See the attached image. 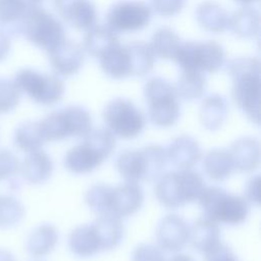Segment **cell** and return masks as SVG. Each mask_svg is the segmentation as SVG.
<instances>
[{
	"instance_id": "6da1fadb",
	"label": "cell",
	"mask_w": 261,
	"mask_h": 261,
	"mask_svg": "<svg viewBox=\"0 0 261 261\" xmlns=\"http://www.w3.org/2000/svg\"><path fill=\"white\" fill-rule=\"evenodd\" d=\"M227 71L232 80V98L244 115L253 123L260 122V62L254 57L230 60Z\"/></svg>"
},
{
	"instance_id": "7a4b0ae2",
	"label": "cell",
	"mask_w": 261,
	"mask_h": 261,
	"mask_svg": "<svg viewBox=\"0 0 261 261\" xmlns=\"http://www.w3.org/2000/svg\"><path fill=\"white\" fill-rule=\"evenodd\" d=\"M116 148V137L108 128L92 129L84 141L71 147L65 154L63 164L74 174H87L97 169Z\"/></svg>"
},
{
	"instance_id": "3957f363",
	"label": "cell",
	"mask_w": 261,
	"mask_h": 261,
	"mask_svg": "<svg viewBox=\"0 0 261 261\" xmlns=\"http://www.w3.org/2000/svg\"><path fill=\"white\" fill-rule=\"evenodd\" d=\"M206 188L203 176L192 168L163 173L156 182L155 197L167 209H177L199 200Z\"/></svg>"
},
{
	"instance_id": "277c9868",
	"label": "cell",
	"mask_w": 261,
	"mask_h": 261,
	"mask_svg": "<svg viewBox=\"0 0 261 261\" xmlns=\"http://www.w3.org/2000/svg\"><path fill=\"white\" fill-rule=\"evenodd\" d=\"M198 201L204 216L216 223L239 225L245 222L249 215L248 201L220 187H206Z\"/></svg>"
},
{
	"instance_id": "5b68a950",
	"label": "cell",
	"mask_w": 261,
	"mask_h": 261,
	"mask_svg": "<svg viewBox=\"0 0 261 261\" xmlns=\"http://www.w3.org/2000/svg\"><path fill=\"white\" fill-rule=\"evenodd\" d=\"M45 141H62L71 137H85L92 130L93 119L88 109L70 105L52 111L39 121Z\"/></svg>"
},
{
	"instance_id": "8992f818",
	"label": "cell",
	"mask_w": 261,
	"mask_h": 261,
	"mask_svg": "<svg viewBox=\"0 0 261 261\" xmlns=\"http://www.w3.org/2000/svg\"><path fill=\"white\" fill-rule=\"evenodd\" d=\"M148 117L158 127L173 126L180 116V103L175 88L162 77H151L144 87Z\"/></svg>"
},
{
	"instance_id": "52a82bcc",
	"label": "cell",
	"mask_w": 261,
	"mask_h": 261,
	"mask_svg": "<svg viewBox=\"0 0 261 261\" xmlns=\"http://www.w3.org/2000/svg\"><path fill=\"white\" fill-rule=\"evenodd\" d=\"M19 34L47 52L65 39L61 22L47 10L39 7L29 10L20 21Z\"/></svg>"
},
{
	"instance_id": "ba28073f",
	"label": "cell",
	"mask_w": 261,
	"mask_h": 261,
	"mask_svg": "<svg viewBox=\"0 0 261 261\" xmlns=\"http://www.w3.org/2000/svg\"><path fill=\"white\" fill-rule=\"evenodd\" d=\"M173 60L181 70L212 73L223 66L225 54L222 46L215 41H189L180 43Z\"/></svg>"
},
{
	"instance_id": "9c48e42d",
	"label": "cell",
	"mask_w": 261,
	"mask_h": 261,
	"mask_svg": "<svg viewBox=\"0 0 261 261\" xmlns=\"http://www.w3.org/2000/svg\"><path fill=\"white\" fill-rule=\"evenodd\" d=\"M103 119L115 137L124 140L139 137L146 126V118L142 111L125 98H114L109 101L104 107Z\"/></svg>"
},
{
	"instance_id": "30bf717a",
	"label": "cell",
	"mask_w": 261,
	"mask_h": 261,
	"mask_svg": "<svg viewBox=\"0 0 261 261\" xmlns=\"http://www.w3.org/2000/svg\"><path fill=\"white\" fill-rule=\"evenodd\" d=\"M15 85L38 104L50 106L58 103L64 94V84L58 75L45 74L32 68H22L15 74Z\"/></svg>"
},
{
	"instance_id": "8fae6325",
	"label": "cell",
	"mask_w": 261,
	"mask_h": 261,
	"mask_svg": "<svg viewBox=\"0 0 261 261\" xmlns=\"http://www.w3.org/2000/svg\"><path fill=\"white\" fill-rule=\"evenodd\" d=\"M151 15L152 10L145 2L122 0L109 8L106 23L114 33H133L146 28L151 20Z\"/></svg>"
},
{
	"instance_id": "7c38bea8",
	"label": "cell",
	"mask_w": 261,
	"mask_h": 261,
	"mask_svg": "<svg viewBox=\"0 0 261 261\" xmlns=\"http://www.w3.org/2000/svg\"><path fill=\"white\" fill-rule=\"evenodd\" d=\"M119 175L129 182L153 180V162L147 146L141 149L124 150L115 161Z\"/></svg>"
},
{
	"instance_id": "4fadbf2b",
	"label": "cell",
	"mask_w": 261,
	"mask_h": 261,
	"mask_svg": "<svg viewBox=\"0 0 261 261\" xmlns=\"http://www.w3.org/2000/svg\"><path fill=\"white\" fill-rule=\"evenodd\" d=\"M156 241L161 250L176 253L189 242V225L186 220L174 213L161 218L156 228Z\"/></svg>"
},
{
	"instance_id": "5bb4252c",
	"label": "cell",
	"mask_w": 261,
	"mask_h": 261,
	"mask_svg": "<svg viewBox=\"0 0 261 261\" xmlns=\"http://www.w3.org/2000/svg\"><path fill=\"white\" fill-rule=\"evenodd\" d=\"M57 13L71 28L89 31L97 22V9L91 0H53Z\"/></svg>"
},
{
	"instance_id": "9a60e30c",
	"label": "cell",
	"mask_w": 261,
	"mask_h": 261,
	"mask_svg": "<svg viewBox=\"0 0 261 261\" xmlns=\"http://www.w3.org/2000/svg\"><path fill=\"white\" fill-rule=\"evenodd\" d=\"M49 62L57 75L70 76L80 71L84 64V52L80 45L64 39L48 51Z\"/></svg>"
},
{
	"instance_id": "2e32d148",
	"label": "cell",
	"mask_w": 261,
	"mask_h": 261,
	"mask_svg": "<svg viewBox=\"0 0 261 261\" xmlns=\"http://www.w3.org/2000/svg\"><path fill=\"white\" fill-rule=\"evenodd\" d=\"M165 150L168 162L178 169L192 168L202 157L200 144L195 138L188 135L174 138Z\"/></svg>"
},
{
	"instance_id": "e0dca14e",
	"label": "cell",
	"mask_w": 261,
	"mask_h": 261,
	"mask_svg": "<svg viewBox=\"0 0 261 261\" xmlns=\"http://www.w3.org/2000/svg\"><path fill=\"white\" fill-rule=\"evenodd\" d=\"M144 203L143 189L137 182L125 181L113 187L111 213L118 217H127L137 213Z\"/></svg>"
},
{
	"instance_id": "ac0fdd59",
	"label": "cell",
	"mask_w": 261,
	"mask_h": 261,
	"mask_svg": "<svg viewBox=\"0 0 261 261\" xmlns=\"http://www.w3.org/2000/svg\"><path fill=\"white\" fill-rule=\"evenodd\" d=\"M233 167L240 172H252L260 163V144L253 137H241L229 148Z\"/></svg>"
},
{
	"instance_id": "d6986e66",
	"label": "cell",
	"mask_w": 261,
	"mask_h": 261,
	"mask_svg": "<svg viewBox=\"0 0 261 261\" xmlns=\"http://www.w3.org/2000/svg\"><path fill=\"white\" fill-rule=\"evenodd\" d=\"M189 242L197 252L206 254L221 242L218 223L205 216L196 219L189 226Z\"/></svg>"
},
{
	"instance_id": "ffe728a7",
	"label": "cell",
	"mask_w": 261,
	"mask_h": 261,
	"mask_svg": "<svg viewBox=\"0 0 261 261\" xmlns=\"http://www.w3.org/2000/svg\"><path fill=\"white\" fill-rule=\"evenodd\" d=\"M22 177L32 185H41L46 182L53 172V161L44 151L38 150L24 157L19 166Z\"/></svg>"
},
{
	"instance_id": "44dd1931",
	"label": "cell",
	"mask_w": 261,
	"mask_h": 261,
	"mask_svg": "<svg viewBox=\"0 0 261 261\" xmlns=\"http://www.w3.org/2000/svg\"><path fill=\"white\" fill-rule=\"evenodd\" d=\"M101 247V252L111 251L119 246L123 239L124 227L121 218L112 214H101L92 223Z\"/></svg>"
},
{
	"instance_id": "7402d4cb",
	"label": "cell",
	"mask_w": 261,
	"mask_h": 261,
	"mask_svg": "<svg viewBox=\"0 0 261 261\" xmlns=\"http://www.w3.org/2000/svg\"><path fill=\"white\" fill-rule=\"evenodd\" d=\"M228 115V104L226 99L219 94L207 96L201 103L199 118L204 128L210 132L220 129L225 123Z\"/></svg>"
},
{
	"instance_id": "603a6c76",
	"label": "cell",
	"mask_w": 261,
	"mask_h": 261,
	"mask_svg": "<svg viewBox=\"0 0 261 261\" xmlns=\"http://www.w3.org/2000/svg\"><path fill=\"white\" fill-rule=\"evenodd\" d=\"M99 59L103 72L114 80L132 76L129 53L126 45L116 44L107 50Z\"/></svg>"
},
{
	"instance_id": "cb8c5ba5",
	"label": "cell",
	"mask_w": 261,
	"mask_h": 261,
	"mask_svg": "<svg viewBox=\"0 0 261 261\" xmlns=\"http://www.w3.org/2000/svg\"><path fill=\"white\" fill-rule=\"evenodd\" d=\"M58 239L59 233L54 225L50 223L40 224L28 236L25 250L33 257H44L55 249Z\"/></svg>"
},
{
	"instance_id": "d4e9b609",
	"label": "cell",
	"mask_w": 261,
	"mask_h": 261,
	"mask_svg": "<svg viewBox=\"0 0 261 261\" xmlns=\"http://www.w3.org/2000/svg\"><path fill=\"white\" fill-rule=\"evenodd\" d=\"M68 248L79 258H90L101 252L97 233L92 224L79 225L68 236Z\"/></svg>"
},
{
	"instance_id": "484cf974",
	"label": "cell",
	"mask_w": 261,
	"mask_h": 261,
	"mask_svg": "<svg viewBox=\"0 0 261 261\" xmlns=\"http://www.w3.org/2000/svg\"><path fill=\"white\" fill-rule=\"evenodd\" d=\"M196 19L199 25L209 33H222L228 28L227 11L214 1H204L196 8Z\"/></svg>"
},
{
	"instance_id": "4316f807",
	"label": "cell",
	"mask_w": 261,
	"mask_h": 261,
	"mask_svg": "<svg viewBox=\"0 0 261 261\" xmlns=\"http://www.w3.org/2000/svg\"><path fill=\"white\" fill-rule=\"evenodd\" d=\"M203 169L205 174L214 181H223L228 178L234 170L229 151L216 148L207 152L203 159Z\"/></svg>"
},
{
	"instance_id": "83f0119b",
	"label": "cell",
	"mask_w": 261,
	"mask_h": 261,
	"mask_svg": "<svg viewBox=\"0 0 261 261\" xmlns=\"http://www.w3.org/2000/svg\"><path fill=\"white\" fill-rule=\"evenodd\" d=\"M228 28L238 37L251 39L259 34L260 14L253 7L245 6L229 15Z\"/></svg>"
},
{
	"instance_id": "f1b7e54d",
	"label": "cell",
	"mask_w": 261,
	"mask_h": 261,
	"mask_svg": "<svg viewBox=\"0 0 261 261\" xmlns=\"http://www.w3.org/2000/svg\"><path fill=\"white\" fill-rule=\"evenodd\" d=\"M118 43L116 33L107 25H94L84 38V49L91 56L100 58L107 50Z\"/></svg>"
},
{
	"instance_id": "f546056e",
	"label": "cell",
	"mask_w": 261,
	"mask_h": 261,
	"mask_svg": "<svg viewBox=\"0 0 261 261\" xmlns=\"http://www.w3.org/2000/svg\"><path fill=\"white\" fill-rule=\"evenodd\" d=\"M174 88L178 98L186 101H195L205 94L207 81L201 71L181 70Z\"/></svg>"
},
{
	"instance_id": "4dcf8cb0",
	"label": "cell",
	"mask_w": 261,
	"mask_h": 261,
	"mask_svg": "<svg viewBox=\"0 0 261 261\" xmlns=\"http://www.w3.org/2000/svg\"><path fill=\"white\" fill-rule=\"evenodd\" d=\"M129 53L132 76H145L154 67L156 56L149 44L143 41H135L126 44Z\"/></svg>"
},
{
	"instance_id": "1f68e13d",
	"label": "cell",
	"mask_w": 261,
	"mask_h": 261,
	"mask_svg": "<svg viewBox=\"0 0 261 261\" xmlns=\"http://www.w3.org/2000/svg\"><path fill=\"white\" fill-rule=\"evenodd\" d=\"M13 142L19 150L31 153L42 150L46 141L42 135L39 122L24 121L14 130Z\"/></svg>"
},
{
	"instance_id": "d6a6232c",
	"label": "cell",
	"mask_w": 261,
	"mask_h": 261,
	"mask_svg": "<svg viewBox=\"0 0 261 261\" xmlns=\"http://www.w3.org/2000/svg\"><path fill=\"white\" fill-rule=\"evenodd\" d=\"M30 9L22 0H0V24L9 37L19 34L20 21Z\"/></svg>"
},
{
	"instance_id": "836d02e7",
	"label": "cell",
	"mask_w": 261,
	"mask_h": 261,
	"mask_svg": "<svg viewBox=\"0 0 261 261\" xmlns=\"http://www.w3.org/2000/svg\"><path fill=\"white\" fill-rule=\"evenodd\" d=\"M177 34L166 27L157 29L151 37L150 47L156 57L161 59H173L180 45Z\"/></svg>"
},
{
	"instance_id": "e575fe53",
	"label": "cell",
	"mask_w": 261,
	"mask_h": 261,
	"mask_svg": "<svg viewBox=\"0 0 261 261\" xmlns=\"http://www.w3.org/2000/svg\"><path fill=\"white\" fill-rule=\"evenodd\" d=\"M113 187L105 184L91 186L85 195L87 206L98 214L111 213Z\"/></svg>"
},
{
	"instance_id": "d590c367",
	"label": "cell",
	"mask_w": 261,
	"mask_h": 261,
	"mask_svg": "<svg viewBox=\"0 0 261 261\" xmlns=\"http://www.w3.org/2000/svg\"><path fill=\"white\" fill-rule=\"evenodd\" d=\"M25 214L22 203L13 196H0V228H11L21 222Z\"/></svg>"
},
{
	"instance_id": "8d00e7d4",
	"label": "cell",
	"mask_w": 261,
	"mask_h": 261,
	"mask_svg": "<svg viewBox=\"0 0 261 261\" xmlns=\"http://www.w3.org/2000/svg\"><path fill=\"white\" fill-rule=\"evenodd\" d=\"M21 92L13 81L0 80V113L12 111L19 103Z\"/></svg>"
},
{
	"instance_id": "74e56055",
	"label": "cell",
	"mask_w": 261,
	"mask_h": 261,
	"mask_svg": "<svg viewBox=\"0 0 261 261\" xmlns=\"http://www.w3.org/2000/svg\"><path fill=\"white\" fill-rule=\"evenodd\" d=\"M20 163L8 149H0V180L9 179L17 174Z\"/></svg>"
},
{
	"instance_id": "f35d334b",
	"label": "cell",
	"mask_w": 261,
	"mask_h": 261,
	"mask_svg": "<svg viewBox=\"0 0 261 261\" xmlns=\"http://www.w3.org/2000/svg\"><path fill=\"white\" fill-rule=\"evenodd\" d=\"M132 261H166L161 249L151 244L137 246L132 254Z\"/></svg>"
},
{
	"instance_id": "ab89813d",
	"label": "cell",
	"mask_w": 261,
	"mask_h": 261,
	"mask_svg": "<svg viewBox=\"0 0 261 261\" xmlns=\"http://www.w3.org/2000/svg\"><path fill=\"white\" fill-rule=\"evenodd\" d=\"M186 4V0H151L153 10L161 16H173L179 13Z\"/></svg>"
},
{
	"instance_id": "60d3db41",
	"label": "cell",
	"mask_w": 261,
	"mask_h": 261,
	"mask_svg": "<svg viewBox=\"0 0 261 261\" xmlns=\"http://www.w3.org/2000/svg\"><path fill=\"white\" fill-rule=\"evenodd\" d=\"M204 255L206 261H240L232 250L221 242Z\"/></svg>"
},
{
	"instance_id": "b9f144b4",
	"label": "cell",
	"mask_w": 261,
	"mask_h": 261,
	"mask_svg": "<svg viewBox=\"0 0 261 261\" xmlns=\"http://www.w3.org/2000/svg\"><path fill=\"white\" fill-rule=\"evenodd\" d=\"M248 203L258 205L260 202V176H252L245 187V197Z\"/></svg>"
},
{
	"instance_id": "7bdbcfd3",
	"label": "cell",
	"mask_w": 261,
	"mask_h": 261,
	"mask_svg": "<svg viewBox=\"0 0 261 261\" xmlns=\"http://www.w3.org/2000/svg\"><path fill=\"white\" fill-rule=\"evenodd\" d=\"M10 48H11L10 37L1 30L0 31V61H2L7 57L10 51Z\"/></svg>"
},
{
	"instance_id": "ee69618b",
	"label": "cell",
	"mask_w": 261,
	"mask_h": 261,
	"mask_svg": "<svg viewBox=\"0 0 261 261\" xmlns=\"http://www.w3.org/2000/svg\"><path fill=\"white\" fill-rule=\"evenodd\" d=\"M0 261H16V259L11 252L0 248Z\"/></svg>"
},
{
	"instance_id": "f6af8a7d",
	"label": "cell",
	"mask_w": 261,
	"mask_h": 261,
	"mask_svg": "<svg viewBox=\"0 0 261 261\" xmlns=\"http://www.w3.org/2000/svg\"><path fill=\"white\" fill-rule=\"evenodd\" d=\"M166 261H195V260L193 259V257L187 254H175Z\"/></svg>"
},
{
	"instance_id": "bcb514c9",
	"label": "cell",
	"mask_w": 261,
	"mask_h": 261,
	"mask_svg": "<svg viewBox=\"0 0 261 261\" xmlns=\"http://www.w3.org/2000/svg\"><path fill=\"white\" fill-rule=\"evenodd\" d=\"M23 3L25 4V6L31 10L33 8L39 7V5L43 2V0H22Z\"/></svg>"
},
{
	"instance_id": "7dc6e473",
	"label": "cell",
	"mask_w": 261,
	"mask_h": 261,
	"mask_svg": "<svg viewBox=\"0 0 261 261\" xmlns=\"http://www.w3.org/2000/svg\"><path fill=\"white\" fill-rule=\"evenodd\" d=\"M234 1H237V2H239V3H241V4L248 5V4H251V3H253V2H256L257 0H234Z\"/></svg>"
}]
</instances>
